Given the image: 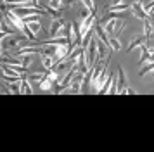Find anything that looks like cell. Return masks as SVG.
<instances>
[{
    "label": "cell",
    "instance_id": "6da1fadb",
    "mask_svg": "<svg viewBox=\"0 0 154 152\" xmlns=\"http://www.w3.org/2000/svg\"><path fill=\"white\" fill-rule=\"evenodd\" d=\"M4 19L7 21V23L14 28L17 33H23V26H24V23H23V19L14 12V11H11V9H9L7 12L4 14Z\"/></svg>",
    "mask_w": 154,
    "mask_h": 152
},
{
    "label": "cell",
    "instance_id": "7a4b0ae2",
    "mask_svg": "<svg viewBox=\"0 0 154 152\" xmlns=\"http://www.w3.org/2000/svg\"><path fill=\"white\" fill-rule=\"evenodd\" d=\"M83 78H85V73H82L80 69L76 71V74L73 76V81H71L69 88L66 92H71V93H80L83 90Z\"/></svg>",
    "mask_w": 154,
    "mask_h": 152
},
{
    "label": "cell",
    "instance_id": "3957f363",
    "mask_svg": "<svg viewBox=\"0 0 154 152\" xmlns=\"http://www.w3.org/2000/svg\"><path fill=\"white\" fill-rule=\"evenodd\" d=\"M63 28H64V21H63V19H52V23H50V28H49V38L64 36Z\"/></svg>",
    "mask_w": 154,
    "mask_h": 152
},
{
    "label": "cell",
    "instance_id": "277c9868",
    "mask_svg": "<svg viewBox=\"0 0 154 152\" xmlns=\"http://www.w3.org/2000/svg\"><path fill=\"white\" fill-rule=\"evenodd\" d=\"M130 7H132V14L137 17V19H142V21H144V19H147V17H149V16H147V12L144 11V2H142V0L133 2Z\"/></svg>",
    "mask_w": 154,
    "mask_h": 152
},
{
    "label": "cell",
    "instance_id": "5b68a950",
    "mask_svg": "<svg viewBox=\"0 0 154 152\" xmlns=\"http://www.w3.org/2000/svg\"><path fill=\"white\" fill-rule=\"evenodd\" d=\"M147 38L146 35H142V36H137V38H133L130 43H128V48H126V52H133L135 48H140L142 45H147Z\"/></svg>",
    "mask_w": 154,
    "mask_h": 152
},
{
    "label": "cell",
    "instance_id": "8992f818",
    "mask_svg": "<svg viewBox=\"0 0 154 152\" xmlns=\"http://www.w3.org/2000/svg\"><path fill=\"white\" fill-rule=\"evenodd\" d=\"M109 66H104L102 68V71H100V74H99V78H97V81H95V85H94V88H95V92L99 93V90L102 88V85H104V81L107 80V76H109Z\"/></svg>",
    "mask_w": 154,
    "mask_h": 152
},
{
    "label": "cell",
    "instance_id": "52a82bcc",
    "mask_svg": "<svg viewBox=\"0 0 154 152\" xmlns=\"http://www.w3.org/2000/svg\"><path fill=\"white\" fill-rule=\"evenodd\" d=\"M95 35L99 36V40L100 41H104L106 45L109 47V36H107V33H106V29H104V26H102V23H95Z\"/></svg>",
    "mask_w": 154,
    "mask_h": 152
},
{
    "label": "cell",
    "instance_id": "ba28073f",
    "mask_svg": "<svg viewBox=\"0 0 154 152\" xmlns=\"http://www.w3.org/2000/svg\"><path fill=\"white\" fill-rule=\"evenodd\" d=\"M126 76H125V69L123 68H118V95L126 88Z\"/></svg>",
    "mask_w": 154,
    "mask_h": 152
},
{
    "label": "cell",
    "instance_id": "9c48e42d",
    "mask_svg": "<svg viewBox=\"0 0 154 152\" xmlns=\"http://www.w3.org/2000/svg\"><path fill=\"white\" fill-rule=\"evenodd\" d=\"M45 11H47V16H50L52 19H63V11L61 9L52 5H45Z\"/></svg>",
    "mask_w": 154,
    "mask_h": 152
},
{
    "label": "cell",
    "instance_id": "30bf717a",
    "mask_svg": "<svg viewBox=\"0 0 154 152\" xmlns=\"http://www.w3.org/2000/svg\"><path fill=\"white\" fill-rule=\"evenodd\" d=\"M114 78H116V74H114V73H109L107 80H106L104 85H102V88L99 90V93H109V90H111V87H112V81H114Z\"/></svg>",
    "mask_w": 154,
    "mask_h": 152
},
{
    "label": "cell",
    "instance_id": "8fae6325",
    "mask_svg": "<svg viewBox=\"0 0 154 152\" xmlns=\"http://www.w3.org/2000/svg\"><path fill=\"white\" fill-rule=\"evenodd\" d=\"M106 48H109L104 41H97V62H102L106 59Z\"/></svg>",
    "mask_w": 154,
    "mask_h": 152
},
{
    "label": "cell",
    "instance_id": "7c38bea8",
    "mask_svg": "<svg viewBox=\"0 0 154 152\" xmlns=\"http://www.w3.org/2000/svg\"><path fill=\"white\" fill-rule=\"evenodd\" d=\"M42 64H43V68L49 71V69H52L54 66H56L57 62H56V59H54V57H50V55H43V54H42Z\"/></svg>",
    "mask_w": 154,
    "mask_h": 152
},
{
    "label": "cell",
    "instance_id": "4fadbf2b",
    "mask_svg": "<svg viewBox=\"0 0 154 152\" xmlns=\"http://www.w3.org/2000/svg\"><path fill=\"white\" fill-rule=\"evenodd\" d=\"M21 93H26V95H31V93H33L31 81H29L28 78H23L21 80Z\"/></svg>",
    "mask_w": 154,
    "mask_h": 152
},
{
    "label": "cell",
    "instance_id": "5bb4252c",
    "mask_svg": "<svg viewBox=\"0 0 154 152\" xmlns=\"http://www.w3.org/2000/svg\"><path fill=\"white\" fill-rule=\"evenodd\" d=\"M40 21H42V17H38V19H33V21H29V23H26V24L31 28V31H33L35 35H38V33H40V29H42V23H40Z\"/></svg>",
    "mask_w": 154,
    "mask_h": 152
},
{
    "label": "cell",
    "instance_id": "9a60e30c",
    "mask_svg": "<svg viewBox=\"0 0 154 152\" xmlns=\"http://www.w3.org/2000/svg\"><path fill=\"white\" fill-rule=\"evenodd\" d=\"M154 33V26H152V23H151V19L147 17V19H144V35H146L147 38H151Z\"/></svg>",
    "mask_w": 154,
    "mask_h": 152
},
{
    "label": "cell",
    "instance_id": "2e32d148",
    "mask_svg": "<svg viewBox=\"0 0 154 152\" xmlns=\"http://www.w3.org/2000/svg\"><path fill=\"white\" fill-rule=\"evenodd\" d=\"M0 29H2V31H5L7 35H16V33H17V31H16L14 28L11 26V24H9V23H7L5 19L0 21Z\"/></svg>",
    "mask_w": 154,
    "mask_h": 152
},
{
    "label": "cell",
    "instance_id": "e0dca14e",
    "mask_svg": "<svg viewBox=\"0 0 154 152\" xmlns=\"http://www.w3.org/2000/svg\"><path fill=\"white\" fill-rule=\"evenodd\" d=\"M23 33H24V36H26L29 41H36V35L31 31V28H29L26 23H24V26H23Z\"/></svg>",
    "mask_w": 154,
    "mask_h": 152
},
{
    "label": "cell",
    "instance_id": "ac0fdd59",
    "mask_svg": "<svg viewBox=\"0 0 154 152\" xmlns=\"http://www.w3.org/2000/svg\"><path fill=\"white\" fill-rule=\"evenodd\" d=\"M146 61H149V48H147V45H142V47H140V61H139V64H146Z\"/></svg>",
    "mask_w": 154,
    "mask_h": 152
},
{
    "label": "cell",
    "instance_id": "d6986e66",
    "mask_svg": "<svg viewBox=\"0 0 154 152\" xmlns=\"http://www.w3.org/2000/svg\"><path fill=\"white\" fill-rule=\"evenodd\" d=\"M125 26H126V21L125 19H116V26H114V36H118L123 29H125Z\"/></svg>",
    "mask_w": 154,
    "mask_h": 152
},
{
    "label": "cell",
    "instance_id": "ffe728a7",
    "mask_svg": "<svg viewBox=\"0 0 154 152\" xmlns=\"http://www.w3.org/2000/svg\"><path fill=\"white\" fill-rule=\"evenodd\" d=\"M52 85H54V83L50 81L49 78H47V74L43 76V80L40 83H38V87H40V90H45V92H47V90H50L52 88Z\"/></svg>",
    "mask_w": 154,
    "mask_h": 152
},
{
    "label": "cell",
    "instance_id": "44dd1931",
    "mask_svg": "<svg viewBox=\"0 0 154 152\" xmlns=\"http://www.w3.org/2000/svg\"><path fill=\"white\" fill-rule=\"evenodd\" d=\"M109 48L111 50H119L121 48V41L118 40V36H109Z\"/></svg>",
    "mask_w": 154,
    "mask_h": 152
},
{
    "label": "cell",
    "instance_id": "7402d4cb",
    "mask_svg": "<svg viewBox=\"0 0 154 152\" xmlns=\"http://www.w3.org/2000/svg\"><path fill=\"white\" fill-rule=\"evenodd\" d=\"M9 90H11V93H21V80L19 81H12L9 85Z\"/></svg>",
    "mask_w": 154,
    "mask_h": 152
},
{
    "label": "cell",
    "instance_id": "603a6c76",
    "mask_svg": "<svg viewBox=\"0 0 154 152\" xmlns=\"http://www.w3.org/2000/svg\"><path fill=\"white\" fill-rule=\"evenodd\" d=\"M43 76H45V73H33V74L28 76V80L31 83H40L43 80Z\"/></svg>",
    "mask_w": 154,
    "mask_h": 152
},
{
    "label": "cell",
    "instance_id": "cb8c5ba5",
    "mask_svg": "<svg viewBox=\"0 0 154 152\" xmlns=\"http://www.w3.org/2000/svg\"><path fill=\"white\" fill-rule=\"evenodd\" d=\"M152 69H154V61H149V64H146V66H144V68L139 71V74H140V76H146L147 73H151Z\"/></svg>",
    "mask_w": 154,
    "mask_h": 152
},
{
    "label": "cell",
    "instance_id": "d4e9b609",
    "mask_svg": "<svg viewBox=\"0 0 154 152\" xmlns=\"http://www.w3.org/2000/svg\"><path fill=\"white\" fill-rule=\"evenodd\" d=\"M19 59H21V64L24 66V68H29V66H31V62H33L31 55H21Z\"/></svg>",
    "mask_w": 154,
    "mask_h": 152
},
{
    "label": "cell",
    "instance_id": "484cf974",
    "mask_svg": "<svg viewBox=\"0 0 154 152\" xmlns=\"http://www.w3.org/2000/svg\"><path fill=\"white\" fill-rule=\"evenodd\" d=\"M76 4H80V0H63V7L64 9H69V7L76 5Z\"/></svg>",
    "mask_w": 154,
    "mask_h": 152
},
{
    "label": "cell",
    "instance_id": "4316f807",
    "mask_svg": "<svg viewBox=\"0 0 154 152\" xmlns=\"http://www.w3.org/2000/svg\"><path fill=\"white\" fill-rule=\"evenodd\" d=\"M80 2H82V4L87 7V9H90V11H94V9H95V4H94V0H80Z\"/></svg>",
    "mask_w": 154,
    "mask_h": 152
},
{
    "label": "cell",
    "instance_id": "83f0119b",
    "mask_svg": "<svg viewBox=\"0 0 154 152\" xmlns=\"http://www.w3.org/2000/svg\"><path fill=\"white\" fill-rule=\"evenodd\" d=\"M49 5L57 7V9H63V0H49Z\"/></svg>",
    "mask_w": 154,
    "mask_h": 152
},
{
    "label": "cell",
    "instance_id": "f1b7e54d",
    "mask_svg": "<svg viewBox=\"0 0 154 152\" xmlns=\"http://www.w3.org/2000/svg\"><path fill=\"white\" fill-rule=\"evenodd\" d=\"M121 93H128V95H135V93H137V90H135V88H132V87H126V88L123 90Z\"/></svg>",
    "mask_w": 154,
    "mask_h": 152
},
{
    "label": "cell",
    "instance_id": "f546056e",
    "mask_svg": "<svg viewBox=\"0 0 154 152\" xmlns=\"http://www.w3.org/2000/svg\"><path fill=\"white\" fill-rule=\"evenodd\" d=\"M149 48V61H154V48L152 47H147Z\"/></svg>",
    "mask_w": 154,
    "mask_h": 152
},
{
    "label": "cell",
    "instance_id": "4dcf8cb0",
    "mask_svg": "<svg viewBox=\"0 0 154 152\" xmlns=\"http://www.w3.org/2000/svg\"><path fill=\"white\" fill-rule=\"evenodd\" d=\"M147 14H149V19H154V5L149 9V12H147Z\"/></svg>",
    "mask_w": 154,
    "mask_h": 152
},
{
    "label": "cell",
    "instance_id": "1f68e13d",
    "mask_svg": "<svg viewBox=\"0 0 154 152\" xmlns=\"http://www.w3.org/2000/svg\"><path fill=\"white\" fill-rule=\"evenodd\" d=\"M118 4H123V0H112L111 5H118Z\"/></svg>",
    "mask_w": 154,
    "mask_h": 152
},
{
    "label": "cell",
    "instance_id": "d6a6232c",
    "mask_svg": "<svg viewBox=\"0 0 154 152\" xmlns=\"http://www.w3.org/2000/svg\"><path fill=\"white\" fill-rule=\"evenodd\" d=\"M2 52H4V47H2V41H0V55H2Z\"/></svg>",
    "mask_w": 154,
    "mask_h": 152
},
{
    "label": "cell",
    "instance_id": "836d02e7",
    "mask_svg": "<svg viewBox=\"0 0 154 152\" xmlns=\"http://www.w3.org/2000/svg\"><path fill=\"white\" fill-rule=\"evenodd\" d=\"M151 76H152V80H154V69H152V71H151Z\"/></svg>",
    "mask_w": 154,
    "mask_h": 152
},
{
    "label": "cell",
    "instance_id": "e575fe53",
    "mask_svg": "<svg viewBox=\"0 0 154 152\" xmlns=\"http://www.w3.org/2000/svg\"><path fill=\"white\" fill-rule=\"evenodd\" d=\"M0 16H2V14H0Z\"/></svg>",
    "mask_w": 154,
    "mask_h": 152
}]
</instances>
